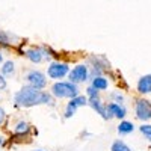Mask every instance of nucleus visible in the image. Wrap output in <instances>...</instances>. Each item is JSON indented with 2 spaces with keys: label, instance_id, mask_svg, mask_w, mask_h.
<instances>
[{
  "label": "nucleus",
  "instance_id": "f257e3e1",
  "mask_svg": "<svg viewBox=\"0 0 151 151\" xmlns=\"http://www.w3.org/2000/svg\"><path fill=\"white\" fill-rule=\"evenodd\" d=\"M14 103L17 107H32L38 104H55V98L52 94H48L45 91L35 89L32 86H24L20 91L15 92L14 95Z\"/></svg>",
  "mask_w": 151,
  "mask_h": 151
},
{
  "label": "nucleus",
  "instance_id": "f03ea898",
  "mask_svg": "<svg viewBox=\"0 0 151 151\" xmlns=\"http://www.w3.org/2000/svg\"><path fill=\"white\" fill-rule=\"evenodd\" d=\"M52 95L56 98H74L79 95V88L71 82H56L52 86Z\"/></svg>",
  "mask_w": 151,
  "mask_h": 151
},
{
  "label": "nucleus",
  "instance_id": "7ed1b4c3",
  "mask_svg": "<svg viewBox=\"0 0 151 151\" xmlns=\"http://www.w3.org/2000/svg\"><path fill=\"white\" fill-rule=\"evenodd\" d=\"M68 77H70V82L74 83V85L85 83L88 79H89V68H88L85 64H79L68 73Z\"/></svg>",
  "mask_w": 151,
  "mask_h": 151
},
{
  "label": "nucleus",
  "instance_id": "20e7f679",
  "mask_svg": "<svg viewBox=\"0 0 151 151\" xmlns=\"http://www.w3.org/2000/svg\"><path fill=\"white\" fill-rule=\"evenodd\" d=\"M70 73V67L65 62H53L47 68V76L53 80H60Z\"/></svg>",
  "mask_w": 151,
  "mask_h": 151
},
{
  "label": "nucleus",
  "instance_id": "39448f33",
  "mask_svg": "<svg viewBox=\"0 0 151 151\" xmlns=\"http://www.w3.org/2000/svg\"><path fill=\"white\" fill-rule=\"evenodd\" d=\"M26 80L29 83V86L35 88V89H44V88L47 86V79H45V76L41 73V71H36V70H32L27 73L26 76Z\"/></svg>",
  "mask_w": 151,
  "mask_h": 151
},
{
  "label": "nucleus",
  "instance_id": "423d86ee",
  "mask_svg": "<svg viewBox=\"0 0 151 151\" xmlns=\"http://www.w3.org/2000/svg\"><path fill=\"white\" fill-rule=\"evenodd\" d=\"M134 112H136V118L137 119H141V121L151 119V103L148 101V100H144V98L137 100Z\"/></svg>",
  "mask_w": 151,
  "mask_h": 151
},
{
  "label": "nucleus",
  "instance_id": "0eeeda50",
  "mask_svg": "<svg viewBox=\"0 0 151 151\" xmlns=\"http://www.w3.org/2000/svg\"><path fill=\"white\" fill-rule=\"evenodd\" d=\"M106 112H107L109 118H118V119H122L125 115H127V109H125L122 104L113 103V101L106 104Z\"/></svg>",
  "mask_w": 151,
  "mask_h": 151
},
{
  "label": "nucleus",
  "instance_id": "6e6552de",
  "mask_svg": "<svg viewBox=\"0 0 151 151\" xmlns=\"http://www.w3.org/2000/svg\"><path fill=\"white\" fill-rule=\"evenodd\" d=\"M44 56H48V55H45L41 48H29L27 52H26V58L30 60V62H33V64H40V62L44 59Z\"/></svg>",
  "mask_w": 151,
  "mask_h": 151
},
{
  "label": "nucleus",
  "instance_id": "1a4fd4ad",
  "mask_svg": "<svg viewBox=\"0 0 151 151\" xmlns=\"http://www.w3.org/2000/svg\"><path fill=\"white\" fill-rule=\"evenodd\" d=\"M137 91L141 94H151V74L142 76L137 80Z\"/></svg>",
  "mask_w": 151,
  "mask_h": 151
},
{
  "label": "nucleus",
  "instance_id": "9d476101",
  "mask_svg": "<svg viewBox=\"0 0 151 151\" xmlns=\"http://www.w3.org/2000/svg\"><path fill=\"white\" fill-rule=\"evenodd\" d=\"M88 104H89V106H91L95 112H98V113H100V115H101L104 119H109V116H107V112H106V104H103L100 98L89 100V103H88Z\"/></svg>",
  "mask_w": 151,
  "mask_h": 151
},
{
  "label": "nucleus",
  "instance_id": "9b49d317",
  "mask_svg": "<svg viewBox=\"0 0 151 151\" xmlns=\"http://www.w3.org/2000/svg\"><path fill=\"white\" fill-rule=\"evenodd\" d=\"M91 86H94L97 91H104V89L109 88V82H107V79L103 77V76H97V77L92 79V85Z\"/></svg>",
  "mask_w": 151,
  "mask_h": 151
},
{
  "label": "nucleus",
  "instance_id": "f8f14e48",
  "mask_svg": "<svg viewBox=\"0 0 151 151\" xmlns=\"http://www.w3.org/2000/svg\"><path fill=\"white\" fill-rule=\"evenodd\" d=\"M134 130V125L130 121H121L118 125V133L119 134H130Z\"/></svg>",
  "mask_w": 151,
  "mask_h": 151
},
{
  "label": "nucleus",
  "instance_id": "ddd939ff",
  "mask_svg": "<svg viewBox=\"0 0 151 151\" xmlns=\"http://www.w3.org/2000/svg\"><path fill=\"white\" fill-rule=\"evenodd\" d=\"M15 134H27L30 132V124L26 122V121H20L17 125H15Z\"/></svg>",
  "mask_w": 151,
  "mask_h": 151
},
{
  "label": "nucleus",
  "instance_id": "4468645a",
  "mask_svg": "<svg viewBox=\"0 0 151 151\" xmlns=\"http://www.w3.org/2000/svg\"><path fill=\"white\" fill-rule=\"evenodd\" d=\"M110 151H132V148H130L127 144H125L124 141L118 139V141H115V142L112 144Z\"/></svg>",
  "mask_w": 151,
  "mask_h": 151
},
{
  "label": "nucleus",
  "instance_id": "2eb2a0df",
  "mask_svg": "<svg viewBox=\"0 0 151 151\" xmlns=\"http://www.w3.org/2000/svg\"><path fill=\"white\" fill-rule=\"evenodd\" d=\"M14 73H15V65H14V62H12V60L5 62L3 67H2V74H3V76H14Z\"/></svg>",
  "mask_w": 151,
  "mask_h": 151
},
{
  "label": "nucleus",
  "instance_id": "dca6fc26",
  "mask_svg": "<svg viewBox=\"0 0 151 151\" xmlns=\"http://www.w3.org/2000/svg\"><path fill=\"white\" fill-rule=\"evenodd\" d=\"M70 103H73L76 107L86 106V104H88V97H85V95H76L74 98H71V100H70Z\"/></svg>",
  "mask_w": 151,
  "mask_h": 151
},
{
  "label": "nucleus",
  "instance_id": "f3484780",
  "mask_svg": "<svg viewBox=\"0 0 151 151\" xmlns=\"http://www.w3.org/2000/svg\"><path fill=\"white\" fill-rule=\"evenodd\" d=\"M11 44V35L3 32V30H0V45L2 47H8Z\"/></svg>",
  "mask_w": 151,
  "mask_h": 151
},
{
  "label": "nucleus",
  "instance_id": "a211bd4d",
  "mask_svg": "<svg viewBox=\"0 0 151 151\" xmlns=\"http://www.w3.org/2000/svg\"><path fill=\"white\" fill-rule=\"evenodd\" d=\"M139 130H141V133L147 137V139L151 142V124H144V125H141Z\"/></svg>",
  "mask_w": 151,
  "mask_h": 151
},
{
  "label": "nucleus",
  "instance_id": "6ab92c4d",
  "mask_svg": "<svg viewBox=\"0 0 151 151\" xmlns=\"http://www.w3.org/2000/svg\"><path fill=\"white\" fill-rule=\"evenodd\" d=\"M76 110H77V107H76L73 103H70L68 101V104H67V107H65V113H64V116L65 118H71L74 113H76Z\"/></svg>",
  "mask_w": 151,
  "mask_h": 151
},
{
  "label": "nucleus",
  "instance_id": "aec40b11",
  "mask_svg": "<svg viewBox=\"0 0 151 151\" xmlns=\"http://www.w3.org/2000/svg\"><path fill=\"white\" fill-rule=\"evenodd\" d=\"M86 95L89 100H94V98H100L98 97V91L95 89L94 86H88V89H86Z\"/></svg>",
  "mask_w": 151,
  "mask_h": 151
},
{
  "label": "nucleus",
  "instance_id": "412c9836",
  "mask_svg": "<svg viewBox=\"0 0 151 151\" xmlns=\"http://www.w3.org/2000/svg\"><path fill=\"white\" fill-rule=\"evenodd\" d=\"M110 98L113 100V103H118V104H122L124 103V97L119 92H112L110 94Z\"/></svg>",
  "mask_w": 151,
  "mask_h": 151
},
{
  "label": "nucleus",
  "instance_id": "4be33fe9",
  "mask_svg": "<svg viewBox=\"0 0 151 151\" xmlns=\"http://www.w3.org/2000/svg\"><path fill=\"white\" fill-rule=\"evenodd\" d=\"M5 121H6V112L3 107H0V127L5 124Z\"/></svg>",
  "mask_w": 151,
  "mask_h": 151
},
{
  "label": "nucleus",
  "instance_id": "5701e85b",
  "mask_svg": "<svg viewBox=\"0 0 151 151\" xmlns=\"http://www.w3.org/2000/svg\"><path fill=\"white\" fill-rule=\"evenodd\" d=\"M6 86H8V83H6V79H5V76H3V74H0V91L6 89Z\"/></svg>",
  "mask_w": 151,
  "mask_h": 151
},
{
  "label": "nucleus",
  "instance_id": "b1692460",
  "mask_svg": "<svg viewBox=\"0 0 151 151\" xmlns=\"http://www.w3.org/2000/svg\"><path fill=\"white\" fill-rule=\"evenodd\" d=\"M5 144H6V139H5V137H3L2 134H0V148H2Z\"/></svg>",
  "mask_w": 151,
  "mask_h": 151
},
{
  "label": "nucleus",
  "instance_id": "393cba45",
  "mask_svg": "<svg viewBox=\"0 0 151 151\" xmlns=\"http://www.w3.org/2000/svg\"><path fill=\"white\" fill-rule=\"evenodd\" d=\"M3 62V55H2V52H0V64Z\"/></svg>",
  "mask_w": 151,
  "mask_h": 151
},
{
  "label": "nucleus",
  "instance_id": "a878e982",
  "mask_svg": "<svg viewBox=\"0 0 151 151\" xmlns=\"http://www.w3.org/2000/svg\"><path fill=\"white\" fill-rule=\"evenodd\" d=\"M33 151H44V150H33Z\"/></svg>",
  "mask_w": 151,
  "mask_h": 151
}]
</instances>
